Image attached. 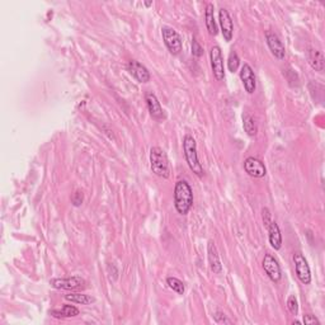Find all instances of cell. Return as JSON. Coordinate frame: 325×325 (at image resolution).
Returning a JSON list of instances; mask_svg holds the SVG:
<instances>
[{"mask_svg":"<svg viewBox=\"0 0 325 325\" xmlns=\"http://www.w3.org/2000/svg\"><path fill=\"white\" fill-rule=\"evenodd\" d=\"M193 206V191L187 181H178L174 188V207L182 216L188 214Z\"/></svg>","mask_w":325,"mask_h":325,"instance_id":"6da1fadb","label":"cell"},{"mask_svg":"<svg viewBox=\"0 0 325 325\" xmlns=\"http://www.w3.org/2000/svg\"><path fill=\"white\" fill-rule=\"evenodd\" d=\"M183 153L189 169H191L196 175H203V168H202L201 163H199L198 154H197L196 140L192 136H189V135H187L183 139Z\"/></svg>","mask_w":325,"mask_h":325,"instance_id":"7a4b0ae2","label":"cell"},{"mask_svg":"<svg viewBox=\"0 0 325 325\" xmlns=\"http://www.w3.org/2000/svg\"><path fill=\"white\" fill-rule=\"evenodd\" d=\"M150 166H152V170L155 175L164 179L169 178L170 171H169L168 157H166L163 149L158 146L152 147V150H150Z\"/></svg>","mask_w":325,"mask_h":325,"instance_id":"3957f363","label":"cell"},{"mask_svg":"<svg viewBox=\"0 0 325 325\" xmlns=\"http://www.w3.org/2000/svg\"><path fill=\"white\" fill-rule=\"evenodd\" d=\"M162 36L166 48L171 55H179L182 51V38L174 28L163 27Z\"/></svg>","mask_w":325,"mask_h":325,"instance_id":"277c9868","label":"cell"},{"mask_svg":"<svg viewBox=\"0 0 325 325\" xmlns=\"http://www.w3.org/2000/svg\"><path fill=\"white\" fill-rule=\"evenodd\" d=\"M210 60H211L212 73L217 81L224 80L225 78V68H224V57L220 46H212L210 50Z\"/></svg>","mask_w":325,"mask_h":325,"instance_id":"5b68a950","label":"cell"},{"mask_svg":"<svg viewBox=\"0 0 325 325\" xmlns=\"http://www.w3.org/2000/svg\"><path fill=\"white\" fill-rule=\"evenodd\" d=\"M50 285L56 290H68L74 291L79 290V288L85 287V280L78 276L68 278H53L50 281Z\"/></svg>","mask_w":325,"mask_h":325,"instance_id":"8992f818","label":"cell"},{"mask_svg":"<svg viewBox=\"0 0 325 325\" xmlns=\"http://www.w3.org/2000/svg\"><path fill=\"white\" fill-rule=\"evenodd\" d=\"M293 263H295L296 276L304 285H309L311 282V272L310 267L308 264V260L305 259L300 252L293 254Z\"/></svg>","mask_w":325,"mask_h":325,"instance_id":"52a82bcc","label":"cell"},{"mask_svg":"<svg viewBox=\"0 0 325 325\" xmlns=\"http://www.w3.org/2000/svg\"><path fill=\"white\" fill-rule=\"evenodd\" d=\"M263 270L267 273L268 277L273 281V282H280L282 278V271H281L278 260L273 257L272 254H265L263 258Z\"/></svg>","mask_w":325,"mask_h":325,"instance_id":"ba28073f","label":"cell"},{"mask_svg":"<svg viewBox=\"0 0 325 325\" xmlns=\"http://www.w3.org/2000/svg\"><path fill=\"white\" fill-rule=\"evenodd\" d=\"M265 41H267V45L273 56L278 60H283L286 55V48L281 38L276 33L268 31V32H265Z\"/></svg>","mask_w":325,"mask_h":325,"instance_id":"9c48e42d","label":"cell"},{"mask_svg":"<svg viewBox=\"0 0 325 325\" xmlns=\"http://www.w3.org/2000/svg\"><path fill=\"white\" fill-rule=\"evenodd\" d=\"M219 22L220 27H221L222 36H224V40L226 42H230L232 40V35H234V23H232L229 12L225 8H221L219 10Z\"/></svg>","mask_w":325,"mask_h":325,"instance_id":"30bf717a","label":"cell"},{"mask_svg":"<svg viewBox=\"0 0 325 325\" xmlns=\"http://www.w3.org/2000/svg\"><path fill=\"white\" fill-rule=\"evenodd\" d=\"M244 169L253 178H263L267 174V169H265V165L262 160L254 157H249L245 159Z\"/></svg>","mask_w":325,"mask_h":325,"instance_id":"8fae6325","label":"cell"},{"mask_svg":"<svg viewBox=\"0 0 325 325\" xmlns=\"http://www.w3.org/2000/svg\"><path fill=\"white\" fill-rule=\"evenodd\" d=\"M240 79H242L243 84H244L245 91L249 94H253L257 89V79H255L254 70L249 64H244L240 69Z\"/></svg>","mask_w":325,"mask_h":325,"instance_id":"7c38bea8","label":"cell"},{"mask_svg":"<svg viewBox=\"0 0 325 325\" xmlns=\"http://www.w3.org/2000/svg\"><path fill=\"white\" fill-rule=\"evenodd\" d=\"M127 70H129V73L131 74L139 83H147V81H150L149 70L146 69V66L140 64L139 61H129V64H127Z\"/></svg>","mask_w":325,"mask_h":325,"instance_id":"4fadbf2b","label":"cell"},{"mask_svg":"<svg viewBox=\"0 0 325 325\" xmlns=\"http://www.w3.org/2000/svg\"><path fill=\"white\" fill-rule=\"evenodd\" d=\"M146 104H147V108H149L150 112V116L153 117L154 120L157 121H162V120L165 119V113H164V109L160 106V102L158 101L157 96L154 93H147L146 97Z\"/></svg>","mask_w":325,"mask_h":325,"instance_id":"5bb4252c","label":"cell"},{"mask_svg":"<svg viewBox=\"0 0 325 325\" xmlns=\"http://www.w3.org/2000/svg\"><path fill=\"white\" fill-rule=\"evenodd\" d=\"M207 252H209V262H210V268L214 273L219 275L222 271V264L221 260H220L219 252H217V248L215 245L214 242H210L207 245Z\"/></svg>","mask_w":325,"mask_h":325,"instance_id":"9a60e30c","label":"cell"},{"mask_svg":"<svg viewBox=\"0 0 325 325\" xmlns=\"http://www.w3.org/2000/svg\"><path fill=\"white\" fill-rule=\"evenodd\" d=\"M268 239H270L271 247L275 250H280L282 248V235H281V230L278 227L277 222L271 221V224L268 225Z\"/></svg>","mask_w":325,"mask_h":325,"instance_id":"2e32d148","label":"cell"},{"mask_svg":"<svg viewBox=\"0 0 325 325\" xmlns=\"http://www.w3.org/2000/svg\"><path fill=\"white\" fill-rule=\"evenodd\" d=\"M215 8L214 4H207L206 5V10H204V22H206V27L207 31L211 36H216L219 29H217V23L215 20V13H214Z\"/></svg>","mask_w":325,"mask_h":325,"instance_id":"e0dca14e","label":"cell"},{"mask_svg":"<svg viewBox=\"0 0 325 325\" xmlns=\"http://www.w3.org/2000/svg\"><path fill=\"white\" fill-rule=\"evenodd\" d=\"M308 60L311 68L318 73L324 71V56L320 51L309 50L308 51Z\"/></svg>","mask_w":325,"mask_h":325,"instance_id":"ac0fdd59","label":"cell"},{"mask_svg":"<svg viewBox=\"0 0 325 325\" xmlns=\"http://www.w3.org/2000/svg\"><path fill=\"white\" fill-rule=\"evenodd\" d=\"M51 315L53 318H75L79 315V309L74 305H64L60 310H52Z\"/></svg>","mask_w":325,"mask_h":325,"instance_id":"d6986e66","label":"cell"},{"mask_svg":"<svg viewBox=\"0 0 325 325\" xmlns=\"http://www.w3.org/2000/svg\"><path fill=\"white\" fill-rule=\"evenodd\" d=\"M65 300L71 301L74 304H79V305H91V304H93L96 301L92 296L80 292L68 293V295H65Z\"/></svg>","mask_w":325,"mask_h":325,"instance_id":"ffe728a7","label":"cell"},{"mask_svg":"<svg viewBox=\"0 0 325 325\" xmlns=\"http://www.w3.org/2000/svg\"><path fill=\"white\" fill-rule=\"evenodd\" d=\"M243 126H244V131L247 132L248 136H255L258 132L257 124H255V120L253 119L249 114H245L243 117Z\"/></svg>","mask_w":325,"mask_h":325,"instance_id":"44dd1931","label":"cell"},{"mask_svg":"<svg viewBox=\"0 0 325 325\" xmlns=\"http://www.w3.org/2000/svg\"><path fill=\"white\" fill-rule=\"evenodd\" d=\"M166 285L169 286V288H171V290L174 291V292H176L178 295H183L184 293V285L183 282H182L181 280H178V278L175 277H168L166 278Z\"/></svg>","mask_w":325,"mask_h":325,"instance_id":"7402d4cb","label":"cell"},{"mask_svg":"<svg viewBox=\"0 0 325 325\" xmlns=\"http://www.w3.org/2000/svg\"><path fill=\"white\" fill-rule=\"evenodd\" d=\"M239 65H240L239 56H238V53L232 50L231 52H230L229 58H227V68H229V71L235 73V71L239 69Z\"/></svg>","mask_w":325,"mask_h":325,"instance_id":"603a6c76","label":"cell"},{"mask_svg":"<svg viewBox=\"0 0 325 325\" xmlns=\"http://www.w3.org/2000/svg\"><path fill=\"white\" fill-rule=\"evenodd\" d=\"M287 308L288 310H290V313L292 314V315H298L299 313V303H298V299L295 298V296H290V298L287 299Z\"/></svg>","mask_w":325,"mask_h":325,"instance_id":"cb8c5ba5","label":"cell"},{"mask_svg":"<svg viewBox=\"0 0 325 325\" xmlns=\"http://www.w3.org/2000/svg\"><path fill=\"white\" fill-rule=\"evenodd\" d=\"M192 55L196 56V57H201L202 55H203V48H202V46L199 45V42L197 40L192 41Z\"/></svg>","mask_w":325,"mask_h":325,"instance_id":"d4e9b609","label":"cell"},{"mask_svg":"<svg viewBox=\"0 0 325 325\" xmlns=\"http://www.w3.org/2000/svg\"><path fill=\"white\" fill-rule=\"evenodd\" d=\"M214 319L217 324H231V320H229V319H227L224 314L220 313V311H217V313L215 314Z\"/></svg>","mask_w":325,"mask_h":325,"instance_id":"484cf974","label":"cell"},{"mask_svg":"<svg viewBox=\"0 0 325 325\" xmlns=\"http://www.w3.org/2000/svg\"><path fill=\"white\" fill-rule=\"evenodd\" d=\"M71 202H73L74 206H80L81 203H83V193L79 191H76L75 193L73 194V197H71Z\"/></svg>","mask_w":325,"mask_h":325,"instance_id":"4316f807","label":"cell"},{"mask_svg":"<svg viewBox=\"0 0 325 325\" xmlns=\"http://www.w3.org/2000/svg\"><path fill=\"white\" fill-rule=\"evenodd\" d=\"M304 323L310 325V324H319L320 321L318 320V319L315 318L314 315H310V314H308V315H304Z\"/></svg>","mask_w":325,"mask_h":325,"instance_id":"83f0119b","label":"cell"},{"mask_svg":"<svg viewBox=\"0 0 325 325\" xmlns=\"http://www.w3.org/2000/svg\"><path fill=\"white\" fill-rule=\"evenodd\" d=\"M263 221H264L265 226L268 227V225L271 224V214H270V210L268 209H263Z\"/></svg>","mask_w":325,"mask_h":325,"instance_id":"f1b7e54d","label":"cell"}]
</instances>
